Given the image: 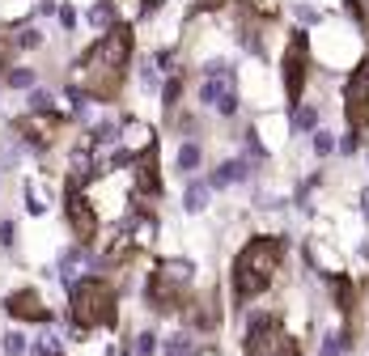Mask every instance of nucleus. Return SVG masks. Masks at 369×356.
<instances>
[{"label":"nucleus","mask_w":369,"mask_h":356,"mask_svg":"<svg viewBox=\"0 0 369 356\" xmlns=\"http://www.w3.org/2000/svg\"><path fill=\"white\" fill-rule=\"evenodd\" d=\"M285 250H289V242L280 233H259L238 250V259H234V305H250L276 280Z\"/></svg>","instance_id":"obj_1"},{"label":"nucleus","mask_w":369,"mask_h":356,"mask_svg":"<svg viewBox=\"0 0 369 356\" xmlns=\"http://www.w3.org/2000/svg\"><path fill=\"white\" fill-rule=\"evenodd\" d=\"M128 56H132V30L128 26H111L107 34H102L89 56L81 60L85 68V93L89 98H115L119 93V81H123V68H128Z\"/></svg>","instance_id":"obj_2"},{"label":"nucleus","mask_w":369,"mask_h":356,"mask_svg":"<svg viewBox=\"0 0 369 356\" xmlns=\"http://www.w3.org/2000/svg\"><path fill=\"white\" fill-rule=\"evenodd\" d=\"M68 314H73L77 335H85L93 327H115V288L98 276L77 280L68 293Z\"/></svg>","instance_id":"obj_3"},{"label":"nucleus","mask_w":369,"mask_h":356,"mask_svg":"<svg viewBox=\"0 0 369 356\" xmlns=\"http://www.w3.org/2000/svg\"><path fill=\"white\" fill-rule=\"evenodd\" d=\"M246 356H301L297 339L285 331L276 314H250L246 323Z\"/></svg>","instance_id":"obj_4"},{"label":"nucleus","mask_w":369,"mask_h":356,"mask_svg":"<svg viewBox=\"0 0 369 356\" xmlns=\"http://www.w3.org/2000/svg\"><path fill=\"white\" fill-rule=\"evenodd\" d=\"M187 284H191V263H187V259H170V263H162V268H157V272L149 276L144 297H149L153 310L170 314V310H179V305H183Z\"/></svg>","instance_id":"obj_5"},{"label":"nucleus","mask_w":369,"mask_h":356,"mask_svg":"<svg viewBox=\"0 0 369 356\" xmlns=\"http://www.w3.org/2000/svg\"><path fill=\"white\" fill-rule=\"evenodd\" d=\"M306 68H310V42H306L301 30H293L289 47H285V93H289V107H297V102H301Z\"/></svg>","instance_id":"obj_6"},{"label":"nucleus","mask_w":369,"mask_h":356,"mask_svg":"<svg viewBox=\"0 0 369 356\" xmlns=\"http://www.w3.org/2000/svg\"><path fill=\"white\" fill-rule=\"evenodd\" d=\"M344 115H348L352 132H365V127H369V64H356L352 77H348V89H344Z\"/></svg>","instance_id":"obj_7"},{"label":"nucleus","mask_w":369,"mask_h":356,"mask_svg":"<svg viewBox=\"0 0 369 356\" xmlns=\"http://www.w3.org/2000/svg\"><path fill=\"white\" fill-rule=\"evenodd\" d=\"M64 208H68V225H73V233H77L81 242H93V238H98V212H93V203H89L85 191H81V178L68 183Z\"/></svg>","instance_id":"obj_8"},{"label":"nucleus","mask_w":369,"mask_h":356,"mask_svg":"<svg viewBox=\"0 0 369 356\" xmlns=\"http://www.w3.org/2000/svg\"><path fill=\"white\" fill-rule=\"evenodd\" d=\"M5 310H9L13 318H22V323H51V310L43 305V297H38L34 288H17V293L5 301Z\"/></svg>","instance_id":"obj_9"},{"label":"nucleus","mask_w":369,"mask_h":356,"mask_svg":"<svg viewBox=\"0 0 369 356\" xmlns=\"http://www.w3.org/2000/svg\"><path fill=\"white\" fill-rule=\"evenodd\" d=\"M136 187L144 195H157L162 191V174H157V144H144V153L136 157Z\"/></svg>","instance_id":"obj_10"},{"label":"nucleus","mask_w":369,"mask_h":356,"mask_svg":"<svg viewBox=\"0 0 369 356\" xmlns=\"http://www.w3.org/2000/svg\"><path fill=\"white\" fill-rule=\"evenodd\" d=\"M246 178H250L246 162H225V166H217L213 178H208V187H229V183H246Z\"/></svg>","instance_id":"obj_11"},{"label":"nucleus","mask_w":369,"mask_h":356,"mask_svg":"<svg viewBox=\"0 0 369 356\" xmlns=\"http://www.w3.org/2000/svg\"><path fill=\"white\" fill-rule=\"evenodd\" d=\"M204 203H208V187H204V183H191V187H187V199H183V208H187V212H204Z\"/></svg>","instance_id":"obj_12"},{"label":"nucleus","mask_w":369,"mask_h":356,"mask_svg":"<svg viewBox=\"0 0 369 356\" xmlns=\"http://www.w3.org/2000/svg\"><path fill=\"white\" fill-rule=\"evenodd\" d=\"M89 22H93V26H102V30H111V26H115V5H111V0L93 5V9H89Z\"/></svg>","instance_id":"obj_13"},{"label":"nucleus","mask_w":369,"mask_h":356,"mask_svg":"<svg viewBox=\"0 0 369 356\" xmlns=\"http://www.w3.org/2000/svg\"><path fill=\"white\" fill-rule=\"evenodd\" d=\"M199 157H204L199 144H183V148H179V170H183V174H191V170L199 166Z\"/></svg>","instance_id":"obj_14"},{"label":"nucleus","mask_w":369,"mask_h":356,"mask_svg":"<svg viewBox=\"0 0 369 356\" xmlns=\"http://www.w3.org/2000/svg\"><path fill=\"white\" fill-rule=\"evenodd\" d=\"M5 85H13V89H34V68H9Z\"/></svg>","instance_id":"obj_15"},{"label":"nucleus","mask_w":369,"mask_h":356,"mask_svg":"<svg viewBox=\"0 0 369 356\" xmlns=\"http://www.w3.org/2000/svg\"><path fill=\"white\" fill-rule=\"evenodd\" d=\"M293 127H297V132H310V127H319V111H314V107H301V111L293 115Z\"/></svg>","instance_id":"obj_16"},{"label":"nucleus","mask_w":369,"mask_h":356,"mask_svg":"<svg viewBox=\"0 0 369 356\" xmlns=\"http://www.w3.org/2000/svg\"><path fill=\"white\" fill-rule=\"evenodd\" d=\"M348 13L356 17V26L369 34V0H348Z\"/></svg>","instance_id":"obj_17"},{"label":"nucleus","mask_w":369,"mask_h":356,"mask_svg":"<svg viewBox=\"0 0 369 356\" xmlns=\"http://www.w3.org/2000/svg\"><path fill=\"white\" fill-rule=\"evenodd\" d=\"M51 102H56V98H51L47 89H34V93H30V111H34V115H47Z\"/></svg>","instance_id":"obj_18"},{"label":"nucleus","mask_w":369,"mask_h":356,"mask_svg":"<svg viewBox=\"0 0 369 356\" xmlns=\"http://www.w3.org/2000/svg\"><path fill=\"white\" fill-rule=\"evenodd\" d=\"M119 140V127L115 123H98L93 127V144H115Z\"/></svg>","instance_id":"obj_19"},{"label":"nucleus","mask_w":369,"mask_h":356,"mask_svg":"<svg viewBox=\"0 0 369 356\" xmlns=\"http://www.w3.org/2000/svg\"><path fill=\"white\" fill-rule=\"evenodd\" d=\"M0 339H5V352H9V356H26V335L9 331V335H0Z\"/></svg>","instance_id":"obj_20"},{"label":"nucleus","mask_w":369,"mask_h":356,"mask_svg":"<svg viewBox=\"0 0 369 356\" xmlns=\"http://www.w3.org/2000/svg\"><path fill=\"white\" fill-rule=\"evenodd\" d=\"M191 352V339L187 335H170L166 339V356H187Z\"/></svg>","instance_id":"obj_21"},{"label":"nucleus","mask_w":369,"mask_h":356,"mask_svg":"<svg viewBox=\"0 0 369 356\" xmlns=\"http://www.w3.org/2000/svg\"><path fill=\"white\" fill-rule=\"evenodd\" d=\"M179 93H183V81H179V77H170V81H166V93H162V98H166V111H174Z\"/></svg>","instance_id":"obj_22"},{"label":"nucleus","mask_w":369,"mask_h":356,"mask_svg":"<svg viewBox=\"0 0 369 356\" xmlns=\"http://www.w3.org/2000/svg\"><path fill=\"white\" fill-rule=\"evenodd\" d=\"M314 153H319V157H327V153H336V140H331L327 132H319V136H314Z\"/></svg>","instance_id":"obj_23"},{"label":"nucleus","mask_w":369,"mask_h":356,"mask_svg":"<svg viewBox=\"0 0 369 356\" xmlns=\"http://www.w3.org/2000/svg\"><path fill=\"white\" fill-rule=\"evenodd\" d=\"M157 348V335L153 331H144V335H136V356H149Z\"/></svg>","instance_id":"obj_24"},{"label":"nucleus","mask_w":369,"mask_h":356,"mask_svg":"<svg viewBox=\"0 0 369 356\" xmlns=\"http://www.w3.org/2000/svg\"><path fill=\"white\" fill-rule=\"evenodd\" d=\"M336 148H340V153H348V157H352V153L361 148V136H356V132H348V136H344V140H340Z\"/></svg>","instance_id":"obj_25"},{"label":"nucleus","mask_w":369,"mask_h":356,"mask_svg":"<svg viewBox=\"0 0 369 356\" xmlns=\"http://www.w3.org/2000/svg\"><path fill=\"white\" fill-rule=\"evenodd\" d=\"M38 42H43L38 30H22V34H17V47H38Z\"/></svg>","instance_id":"obj_26"},{"label":"nucleus","mask_w":369,"mask_h":356,"mask_svg":"<svg viewBox=\"0 0 369 356\" xmlns=\"http://www.w3.org/2000/svg\"><path fill=\"white\" fill-rule=\"evenodd\" d=\"M0 246H13V221H0Z\"/></svg>","instance_id":"obj_27"},{"label":"nucleus","mask_w":369,"mask_h":356,"mask_svg":"<svg viewBox=\"0 0 369 356\" xmlns=\"http://www.w3.org/2000/svg\"><path fill=\"white\" fill-rule=\"evenodd\" d=\"M217 111H221V115H234V111H238V93H229V98L221 102V107H217Z\"/></svg>","instance_id":"obj_28"},{"label":"nucleus","mask_w":369,"mask_h":356,"mask_svg":"<svg viewBox=\"0 0 369 356\" xmlns=\"http://www.w3.org/2000/svg\"><path fill=\"white\" fill-rule=\"evenodd\" d=\"M60 26L73 30V26H77V13H73V9H60Z\"/></svg>","instance_id":"obj_29"},{"label":"nucleus","mask_w":369,"mask_h":356,"mask_svg":"<svg viewBox=\"0 0 369 356\" xmlns=\"http://www.w3.org/2000/svg\"><path fill=\"white\" fill-rule=\"evenodd\" d=\"M297 17H301V22H319V13H314L310 5H297Z\"/></svg>","instance_id":"obj_30"},{"label":"nucleus","mask_w":369,"mask_h":356,"mask_svg":"<svg viewBox=\"0 0 369 356\" xmlns=\"http://www.w3.org/2000/svg\"><path fill=\"white\" fill-rule=\"evenodd\" d=\"M361 212H365V221H369V187L361 191Z\"/></svg>","instance_id":"obj_31"}]
</instances>
